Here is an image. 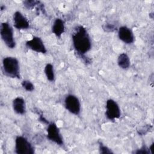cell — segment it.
Masks as SVG:
<instances>
[{
	"instance_id": "cell-12",
	"label": "cell",
	"mask_w": 154,
	"mask_h": 154,
	"mask_svg": "<svg viewBox=\"0 0 154 154\" xmlns=\"http://www.w3.org/2000/svg\"><path fill=\"white\" fill-rule=\"evenodd\" d=\"M65 30V24L63 19L57 18L52 25V31L54 34L57 37H61Z\"/></svg>"
},
{
	"instance_id": "cell-15",
	"label": "cell",
	"mask_w": 154,
	"mask_h": 154,
	"mask_svg": "<svg viewBox=\"0 0 154 154\" xmlns=\"http://www.w3.org/2000/svg\"><path fill=\"white\" fill-rule=\"evenodd\" d=\"M22 86L28 91H32L34 90V84L28 80H24L22 82Z\"/></svg>"
},
{
	"instance_id": "cell-8",
	"label": "cell",
	"mask_w": 154,
	"mask_h": 154,
	"mask_svg": "<svg viewBox=\"0 0 154 154\" xmlns=\"http://www.w3.org/2000/svg\"><path fill=\"white\" fill-rule=\"evenodd\" d=\"M26 47L37 53L45 54L47 52L46 48L42 39L37 36H34L31 39L26 41Z\"/></svg>"
},
{
	"instance_id": "cell-10",
	"label": "cell",
	"mask_w": 154,
	"mask_h": 154,
	"mask_svg": "<svg viewBox=\"0 0 154 154\" xmlns=\"http://www.w3.org/2000/svg\"><path fill=\"white\" fill-rule=\"evenodd\" d=\"M13 23L17 29H27L29 28L28 20L19 11H16L13 14Z\"/></svg>"
},
{
	"instance_id": "cell-4",
	"label": "cell",
	"mask_w": 154,
	"mask_h": 154,
	"mask_svg": "<svg viewBox=\"0 0 154 154\" xmlns=\"http://www.w3.org/2000/svg\"><path fill=\"white\" fill-rule=\"evenodd\" d=\"M15 153L17 154H33L34 149L28 139L22 135H18L15 139Z\"/></svg>"
},
{
	"instance_id": "cell-13",
	"label": "cell",
	"mask_w": 154,
	"mask_h": 154,
	"mask_svg": "<svg viewBox=\"0 0 154 154\" xmlns=\"http://www.w3.org/2000/svg\"><path fill=\"white\" fill-rule=\"evenodd\" d=\"M118 66L123 69H127L131 65L130 59L129 56L126 53L120 54L117 58Z\"/></svg>"
},
{
	"instance_id": "cell-18",
	"label": "cell",
	"mask_w": 154,
	"mask_h": 154,
	"mask_svg": "<svg viewBox=\"0 0 154 154\" xmlns=\"http://www.w3.org/2000/svg\"><path fill=\"white\" fill-rule=\"evenodd\" d=\"M135 153H144V154L150 153V151H149V149L144 144L143 146H142L140 149H139L137 151H135Z\"/></svg>"
},
{
	"instance_id": "cell-3",
	"label": "cell",
	"mask_w": 154,
	"mask_h": 154,
	"mask_svg": "<svg viewBox=\"0 0 154 154\" xmlns=\"http://www.w3.org/2000/svg\"><path fill=\"white\" fill-rule=\"evenodd\" d=\"M0 34L2 41L8 48L13 49L15 48L16 42L14 37L13 28L8 22L1 23Z\"/></svg>"
},
{
	"instance_id": "cell-1",
	"label": "cell",
	"mask_w": 154,
	"mask_h": 154,
	"mask_svg": "<svg viewBox=\"0 0 154 154\" xmlns=\"http://www.w3.org/2000/svg\"><path fill=\"white\" fill-rule=\"evenodd\" d=\"M72 43L75 51L80 55H84L91 48L90 37L83 26L76 27L72 34Z\"/></svg>"
},
{
	"instance_id": "cell-19",
	"label": "cell",
	"mask_w": 154,
	"mask_h": 154,
	"mask_svg": "<svg viewBox=\"0 0 154 154\" xmlns=\"http://www.w3.org/2000/svg\"><path fill=\"white\" fill-rule=\"evenodd\" d=\"M103 28L105 29V31L110 32V31H113L115 29V26L112 24L108 23L105 25V27H104Z\"/></svg>"
},
{
	"instance_id": "cell-16",
	"label": "cell",
	"mask_w": 154,
	"mask_h": 154,
	"mask_svg": "<svg viewBox=\"0 0 154 154\" xmlns=\"http://www.w3.org/2000/svg\"><path fill=\"white\" fill-rule=\"evenodd\" d=\"M39 1H25L23 2L24 6L27 8L28 9H30L33 8L35 5H38Z\"/></svg>"
},
{
	"instance_id": "cell-5",
	"label": "cell",
	"mask_w": 154,
	"mask_h": 154,
	"mask_svg": "<svg viewBox=\"0 0 154 154\" xmlns=\"http://www.w3.org/2000/svg\"><path fill=\"white\" fill-rule=\"evenodd\" d=\"M64 106L66 109L70 113L78 116L81 112V105L78 97L74 94H67L64 100Z\"/></svg>"
},
{
	"instance_id": "cell-20",
	"label": "cell",
	"mask_w": 154,
	"mask_h": 154,
	"mask_svg": "<svg viewBox=\"0 0 154 154\" xmlns=\"http://www.w3.org/2000/svg\"><path fill=\"white\" fill-rule=\"evenodd\" d=\"M153 146H154V143H152V144L150 146V147H149V151H150V153H151V154H152L153 153Z\"/></svg>"
},
{
	"instance_id": "cell-17",
	"label": "cell",
	"mask_w": 154,
	"mask_h": 154,
	"mask_svg": "<svg viewBox=\"0 0 154 154\" xmlns=\"http://www.w3.org/2000/svg\"><path fill=\"white\" fill-rule=\"evenodd\" d=\"M99 151L101 153H111L112 152L106 146L103 145L101 143H99Z\"/></svg>"
},
{
	"instance_id": "cell-6",
	"label": "cell",
	"mask_w": 154,
	"mask_h": 154,
	"mask_svg": "<svg viewBox=\"0 0 154 154\" xmlns=\"http://www.w3.org/2000/svg\"><path fill=\"white\" fill-rule=\"evenodd\" d=\"M48 125L46 129L47 138L57 145H63V137L57 125L54 122H50Z\"/></svg>"
},
{
	"instance_id": "cell-14",
	"label": "cell",
	"mask_w": 154,
	"mask_h": 154,
	"mask_svg": "<svg viewBox=\"0 0 154 154\" xmlns=\"http://www.w3.org/2000/svg\"><path fill=\"white\" fill-rule=\"evenodd\" d=\"M44 72L47 79L51 82H53L55 80V75L54 69V66L51 63H48L46 64L44 69Z\"/></svg>"
},
{
	"instance_id": "cell-11",
	"label": "cell",
	"mask_w": 154,
	"mask_h": 154,
	"mask_svg": "<svg viewBox=\"0 0 154 154\" xmlns=\"http://www.w3.org/2000/svg\"><path fill=\"white\" fill-rule=\"evenodd\" d=\"M13 108L14 111L19 115H23L26 112V103L22 97H17L13 100Z\"/></svg>"
},
{
	"instance_id": "cell-7",
	"label": "cell",
	"mask_w": 154,
	"mask_h": 154,
	"mask_svg": "<svg viewBox=\"0 0 154 154\" xmlns=\"http://www.w3.org/2000/svg\"><path fill=\"white\" fill-rule=\"evenodd\" d=\"M105 116L106 118L111 121H114L120 118L121 111L119 104L112 99H109L106 102Z\"/></svg>"
},
{
	"instance_id": "cell-9",
	"label": "cell",
	"mask_w": 154,
	"mask_h": 154,
	"mask_svg": "<svg viewBox=\"0 0 154 154\" xmlns=\"http://www.w3.org/2000/svg\"><path fill=\"white\" fill-rule=\"evenodd\" d=\"M118 37L119 39L126 44L134 43L135 37L133 31L127 26H122L118 29Z\"/></svg>"
},
{
	"instance_id": "cell-2",
	"label": "cell",
	"mask_w": 154,
	"mask_h": 154,
	"mask_svg": "<svg viewBox=\"0 0 154 154\" xmlns=\"http://www.w3.org/2000/svg\"><path fill=\"white\" fill-rule=\"evenodd\" d=\"M2 67L5 76L17 79L20 78L19 62L16 58L13 57H4L2 62Z\"/></svg>"
}]
</instances>
